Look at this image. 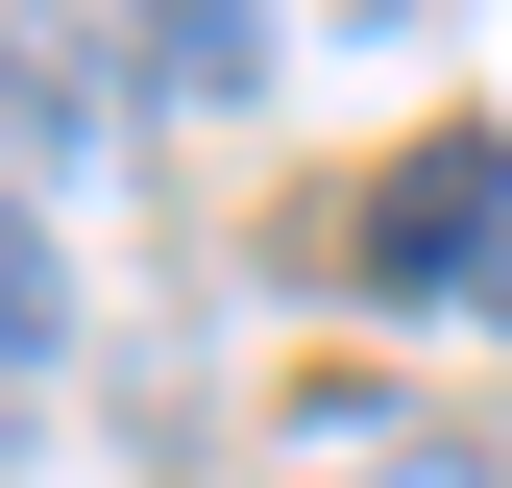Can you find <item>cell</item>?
I'll list each match as a JSON object with an SVG mask.
<instances>
[{
	"instance_id": "6da1fadb",
	"label": "cell",
	"mask_w": 512,
	"mask_h": 488,
	"mask_svg": "<svg viewBox=\"0 0 512 488\" xmlns=\"http://www.w3.org/2000/svg\"><path fill=\"white\" fill-rule=\"evenodd\" d=\"M342 269H366V293H488V269H512V147H488V122H439L391 196L342 220Z\"/></svg>"
},
{
	"instance_id": "7a4b0ae2",
	"label": "cell",
	"mask_w": 512,
	"mask_h": 488,
	"mask_svg": "<svg viewBox=\"0 0 512 488\" xmlns=\"http://www.w3.org/2000/svg\"><path fill=\"white\" fill-rule=\"evenodd\" d=\"M74 366V269H49V220H25V171H0V415Z\"/></svg>"
}]
</instances>
